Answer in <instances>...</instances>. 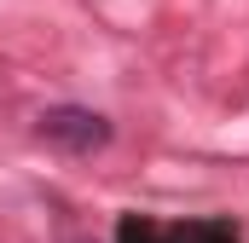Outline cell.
Returning a JSON list of instances; mask_svg holds the SVG:
<instances>
[{
	"label": "cell",
	"mask_w": 249,
	"mask_h": 243,
	"mask_svg": "<svg viewBox=\"0 0 249 243\" xmlns=\"http://www.w3.org/2000/svg\"><path fill=\"white\" fill-rule=\"evenodd\" d=\"M35 139L87 156V151H105L110 145V122L99 116V110H81V104H53V110L35 116Z\"/></svg>",
	"instance_id": "1"
},
{
	"label": "cell",
	"mask_w": 249,
	"mask_h": 243,
	"mask_svg": "<svg viewBox=\"0 0 249 243\" xmlns=\"http://www.w3.org/2000/svg\"><path fill=\"white\" fill-rule=\"evenodd\" d=\"M116 243H238V226L226 220H191V226H157L145 214H127L116 226Z\"/></svg>",
	"instance_id": "2"
}]
</instances>
